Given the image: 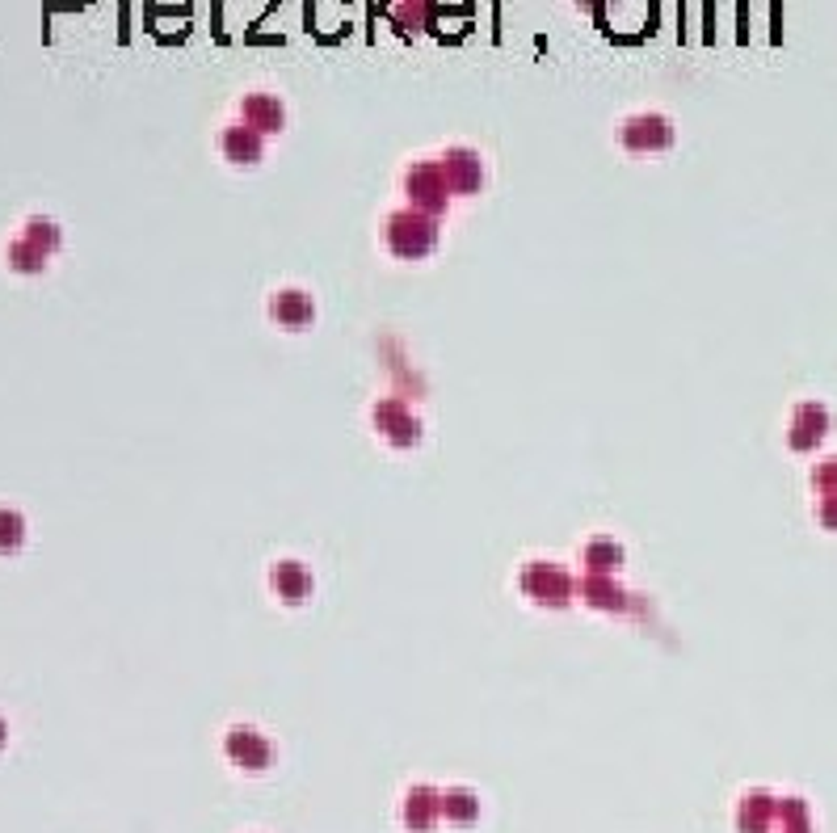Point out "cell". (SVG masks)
<instances>
[{
  "label": "cell",
  "mask_w": 837,
  "mask_h": 833,
  "mask_svg": "<svg viewBox=\"0 0 837 833\" xmlns=\"http://www.w3.org/2000/svg\"><path fill=\"white\" fill-rule=\"evenodd\" d=\"M22 236L30 240V245H38L47 257L51 253H59V245H64V228H59L55 219H47V215H30L26 219V228H22Z\"/></svg>",
  "instance_id": "ffe728a7"
},
{
  "label": "cell",
  "mask_w": 837,
  "mask_h": 833,
  "mask_svg": "<svg viewBox=\"0 0 837 833\" xmlns=\"http://www.w3.org/2000/svg\"><path fill=\"white\" fill-rule=\"evenodd\" d=\"M779 821H783V833H812L804 800H779Z\"/></svg>",
  "instance_id": "44dd1931"
},
{
  "label": "cell",
  "mask_w": 837,
  "mask_h": 833,
  "mask_svg": "<svg viewBox=\"0 0 837 833\" xmlns=\"http://www.w3.org/2000/svg\"><path fill=\"white\" fill-rule=\"evenodd\" d=\"M829 434V409L821 400H804L795 404L791 413V425H787V442L791 451H812V446H821Z\"/></svg>",
  "instance_id": "ba28073f"
},
{
  "label": "cell",
  "mask_w": 837,
  "mask_h": 833,
  "mask_svg": "<svg viewBox=\"0 0 837 833\" xmlns=\"http://www.w3.org/2000/svg\"><path fill=\"white\" fill-rule=\"evenodd\" d=\"M774 821H779V800L770 791H749V796L737 804V829L741 833H766Z\"/></svg>",
  "instance_id": "9a60e30c"
},
{
  "label": "cell",
  "mask_w": 837,
  "mask_h": 833,
  "mask_svg": "<svg viewBox=\"0 0 837 833\" xmlns=\"http://www.w3.org/2000/svg\"><path fill=\"white\" fill-rule=\"evenodd\" d=\"M821 526H829V531H837V493L821 501Z\"/></svg>",
  "instance_id": "603a6c76"
},
{
  "label": "cell",
  "mask_w": 837,
  "mask_h": 833,
  "mask_svg": "<svg viewBox=\"0 0 837 833\" xmlns=\"http://www.w3.org/2000/svg\"><path fill=\"white\" fill-rule=\"evenodd\" d=\"M371 421H375V430L396 446V451H413V446L425 438V425L421 417L408 409L404 400L396 396H387V400H375V409H371Z\"/></svg>",
  "instance_id": "5b68a950"
},
{
  "label": "cell",
  "mask_w": 837,
  "mask_h": 833,
  "mask_svg": "<svg viewBox=\"0 0 837 833\" xmlns=\"http://www.w3.org/2000/svg\"><path fill=\"white\" fill-rule=\"evenodd\" d=\"M673 139H678V131L665 114H631L619 127V144L631 156H661L673 148Z\"/></svg>",
  "instance_id": "277c9868"
},
{
  "label": "cell",
  "mask_w": 837,
  "mask_h": 833,
  "mask_svg": "<svg viewBox=\"0 0 837 833\" xmlns=\"http://www.w3.org/2000/svg\"><path fill=\"white\" fill-rule=\"evenodd\" d=\"M442 817L451 825H472L480 817V796H476V791H467V787L442 791Z\"/></svg>",
  "instance_id": "ac0fdd59"
},
{
  "label": "cell",
  "mask_w": 837,
  "mask_h": 833,
  "mask_svg": "<svg viewBox=\"0 0 837 833\" xmlns=\"http://www.w3.org/2000/svg\"><path fill=\"white\" fill-rule=\"evenodd\" d=\"M812 489H816V493H825V497H833V493H837V459H825V463H816V467H812Z\"/></svg>",
  "instance_id": "7402d4cb"
},
{
  "label": "cell",
  "mask_w": 837,
  "mask_h": 833,
  "mask_svg": "<svg viewBox=\"0 0 837 833\" xmlns=\"http://www.w3.org/2000/svg\"><path fill=\"white\" fill-rule=\"evenodd\" d=\"M240 123L253 127L261 139L265 135H278L282 127H287V106H282L274 93H249V97L240 101Z\"/></svg>",
  "instance_id": "9c48e42d"
},
{
  "label": "cell",
  "mask_w": 837,
  "mask_h": 833,
  "mask_svg": "<svg viewBox=\"0 0 837 833\" xmlns=\"http://www.w3.org/2000/svg\"><path fill=\"white\" fill-rule=\"evenodd\" d=\"M404 825L413 829V833H430L438 821H442V791L430 787V783H417V787H408V796H404Z\"/></svg>",
  "instance_id": "30bf717a"
},
{
  "label": "cell",
  "mask_w": 837,
  "mask_h": 833,
  "mask_svg": "<svg viewBox=\"0 0 837 833\" xmlns=\"http://www.w3.org/2000/svg\"><path fill=\"white\" fill-rule=\"evenodd\" d=\"M518 589H522L526 602L543 606V611H564V606L577 598L581 581L556 560H530V564H522V573H518Z\"/></svg>",
  "instance_id": "7a4b0ae2"
},
{
  "label": "cell",
  "mask_w": 837,
  "mask_h": 833,
  "mask_svg": "<svg viewBox=\"0 0 837 833\" xmlns=\"http://www.w3.org/2000/svg\"><path fill=\"white\" fill-rule=\"evenodd\" d=\"M223 754H228L232 766L261 775V770L274 766V741L249 724H236V728H228V737H223Z\"/></svg>",
  "instance_id": "8992f818"
},
{
  "label": "cell",
  "mask_w": 837,
  "mask_h": 833,
  "mask_svg": "<svg viewBox=\"0 0 837 833\" xmlns=\"http://www.w3.org/2000/svg\"><path fill=\"white\" fill-rule=\"evenodd\" d=\"M438 165L446 173L451 194H480L484 181H488V169H484V160H480L476 148H446Z\"/></svg>",
  "instance_id": "52a82bcc"
},
{
  "label": "cell",
  "mask_w": 837,
  "mask_h": 833,
  "mask_svg": "<svg viewBox=\"0 0 837 833\" xmlns=\"http://www.w3.org/2000/svg\"><path fill=\"white\" fill-rule=\"evenodd\" d=\"M270 585H274V594H278L282 602H287V606L308 602V598H312V589H316L312 568L303 564V560H278V564L270 568Z\"/></svg>",
  "instance_id": "8fae6325"
},
{
  "label": "cell",
  "mask_w": 837,
  "mask_h": 833,
  "mask_svg": "<svg viewBox=\"0 0 837 833\" xmlns=\"http://www.w3.org/2000/svg\"><path fill=\"white\" fill-rule=\"evenodd\" d=\"M219 152L223 160H232V165H261V156H265V139L253 131V127H244V123H232V127H223L219 135Z\"/></svg>",
  "instance_id": "4fadbf2b"
},
{
  "label": "cell",
  "mask_w": 837,
  "mask_h": 833,
  "mask_svg": "<svg viewBox=\"0 0 837 833\" xmlns=\"http://www.w3.org/2000/svg\"><path fill=\"white\" fill-rule=\"evenodd\" d=\"M404 194H408V207H413V211H425V215L442 219L446 202H451V186H446V173H442L438 160H417V165H408Z\"/></svg>",
  "instance_id": "3957f363"
},
{
  "label": "cell",
  "mask_w": 837,
  "mask_h": 833,
  "mask_svg": "<svg viewBox=\"0 0 837 833\" xmlns=\"http://www.w3.org/2000/svg\"><path fill=\"white\" fill-rule=\"evenodd\" d=\"M438 236H442L438 219L425 215V211H413V207L392 211V215H387V223H383V245H387V253L400 257V261L430 257L438 249Z\"/></svg>",
  "instance_id": "6da1fadb"
},
{
  "label": "cell",
  "mask_w": 837,
  "mask_h": 833,
  "mask_svg": "<svg viewBox=\"0 0 837 833\" xmlns=\"http://www.w3.org/2000/svg\"><path fill=\"white\" fill-rule=\"evenodd\" d=\"M26 531H30V526H26V514L13 510V505H0V556L22 552Z\"/></svg>",
  "instance_id": "d6986e66"
},
{
  "label": "cell",
  "mask_w": 837,
  "mask_h": 833,
  "mask_svg": "<svg viewBox=\"0 0 837 833\" xmlns=\"http://www.w3.org/2000/svg\"><path fill=\"white\" fill-rule=\"evenodd\" d=\"M9 741V724H5V716H0V745Z\"/></svg>",
  "instance_id": "cb8c5ba5"
},
{
  "label": "cell",
  "mask_w": 837,
  "mask_h": 833,
  "mask_svg": "<svg viewBox=\"0 0 837 833\" xmlns=\"http://www.w3.org/2000/svg\"><path fill=\"white\" fill-rule=\"evenodd\" d=\"M5 261H9V270L13 274H43L47 270V253L38 249V245H30L26 236H13L9 240V249H5Z\"/></svg>",
  "instance_id": "e0dca14e"
},
{
  "label": "cell",
  "mask_w": 837,
  "mask_h": 833,
  "mask_svg": "<svg viewBox=\"0 0 837 833\" xmlns=\"http://www.w3.org/2000/svg\"><path fill=\"white\" fill-rule=\"evenodd\" d=\"M581 560H585V573H594V577H615L619 568H623V560H627V552H623V543H619V539H610V535H594V539L585 543Z\"/></svg>",
  "instance_id": "2e32d148"
},
{
  "label": "cell",
  "mask_w": 837,
  "mask_h": 833,
  "mask_svg": "<svg viewBox=\"0 0 837 833\" xmlns=\"http://www.w3.org/2000/svg\"><path fill=\"white\" fill-rule=\"evenodd\" d=\"M581 598L594 606V611H610V615H619V611H627V606H631V594L623 589V581L594 577V573L581 577Z\"/></svg>",
  "instance_id": "5bb4252c"
},
{
  "label": "cell",
  "mask_w": 837,
  "mask_h": 833,
  "mask_svg": "<svg viewBox=\"0 0 837 833\" xmlns=\"http://www.w3.org/2000/svg\"><path fill=\"white\" fill-rule=\"evenodd\" d=\"M270 316L274 324H282V329H312V320H316V299L308 291H299V287H287V291H278L270 299Z\"/></svg>",
  "instance_id": "7c38bea8"
}]
</instances>
